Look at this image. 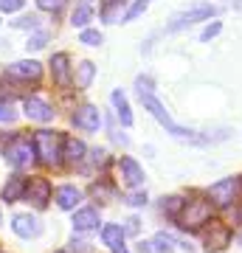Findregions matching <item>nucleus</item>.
Segmentation results:
<instances>
[{
    "mask_svg": "<svg viewBox=\"0 0 242 253\" xmlns=\"http://www.w3.org/2000/svg\"><path fill=\"white\" fill-rule=\"evenodd\" d=\"M6 161H9L11 166H17V169L31 166V163L37 161L34 141H28V138H11L9 144H6Z\"/></svg>",
    "mask_w": 242,
    "mask_h": 253,
    "instance_id": "nucleus-4",
    "label": "nucleus"
},
{
    "mask_svg": "<svg viewBox=\"0 0 242 253\" xmlns=\"http://www.w3.org/2000/svg\"><path fill=\"white\" fill-rule=\"evenodd\" d=\"M14 26H17V28H34L37 26V17H20V20H14Z\"/></svg>",
    "mask_w": 242,
    "mask_h": 253,
    "instance_id": "nucleus-33",
    "label": "nucleus"
},
{
    "mask_svg": "<svg viewBox=\"0 0 242 253\" xmlns=\"http://www.w3.org/2000/svg\"><path fill=\"white\" fill-rule=\"evenodd\" d=\"M62 144H65V138L59 132H51V129H40L34 135V149L40 155V161L48 163V166H56L62 161V149H59Z\"/></svg>",
    "mask_w": 242,
    "mask_h": 253,
    "instance_id": "nucleus-3",
    "label": "nucleus"
},
{
    "mask_svg": "<svg viewBox=\"0 0 242 253\" xmlns=\"http://www.w3.org/2000/svg\"><path fill=\"white\" fill-rule=\"evenodd\" d=\"M82 42H85V45H99V42H101V34H99V31H90V28H88V31H82Z\"/></svg>",
    "mask_w": 242,
    "mask_h": 253,
    "instance_id": "nucleus-28",
    "label": "nucleus"
},
{
    "mask_svg": "<svg viewBox=\"0 0 242 253\" xmlns=\"http://www.w3.org/2000/svg\"><path fill=\"white\" fill-rule=\"evenodd\" d=\"M73 228L82 231V234L96 231V228H99V211H96V208H82V211H76V217H73Z\"/></svg>",
    "mask_w": 242,
    "mask_h": 253,
    "instance_id": "nucleus-12",
    "label": "nucleus"
},
{
    "mask_svg": "<svg viewBox=\"0 0 242 253\" xmlns=\"http://www.w3.org/2000/svg\"><path fill=\"white\" fill-rule=\"evenodd\" d=\"M240 186H242V183H240Z\"/></svg>",
    "mask_w": 242,
    "mask_h": 253,
    "instance_id": "nucleus-41",
    "label": "nucleus"
},
{
    "mask_svg": "<svg viewBox=\"0 0 242 253\" xmlns=\"http://www.w3.org/2000/svg\"><path fill=\"white\" fill-rule=\"evenodd\" d=\"M152 245H155V251H158V253H172V251H175V239H172L169 234H163V231L152 239Z\"/></svg>",
    "mask_w": 242,
    "mask_h": 253,
    "instance_id": "nucleus-23",
    "label": "nucleus"
},
{
    "mask_svg": "<svg viewBox=\"0 0 242 253\" xmlns=\"http://www.w3.org/2000/svg\"><path fill=\"white\" fill-rule=\"evenodd\" d=\"M138 251H141V253H146V251H152V242H141V245H138Z\"/></svg>",
    "mask_w": 242,
    "mask_h": 253,
    "instance_id": "nucleus-38",
    "label": "nucleus"
},
{
    "mask_svg": "<svg viewBox=\"0 0 242 253\" xmlns=\"http://www.w3.org/2000/svg\"><path fill=\"white\" fill-rule=\"evenodd\" d=\"M149 6V0H135L133 6L127 9V14H124V23H130V20H135L138 14H144V9Z\"/></svg>",
    "mask_w": 242,
    "mask_h": 253,
    "instance_id": "nucleus-24",
    "label": "nucleus"
},
{
    "mask_svg": "<svg viewBox=\"0 0 242 253\" xmlns=\"http://www.w3.org/2000/svg\"><path fill=\"white\" fill-rule=\"evenodd\" d=\"M211 214H214V208H211V200H183V208H180L178 214V222L186 231H200V225H206L211 222Z\"/></svg>",
    "mask_w": 242,
    "mask_h": 253,
    "instance_id": "nucleus-2",
    "label": "nucleus"
},
{
    "mask_svg": "<svg viewBox=\"0 0 242 253\" xmlns=\"http://www.w3.org/2000/svg\"><path fill=\"white\" fill-rule=\"evenodd\" d=\"M127 203H130V206H146V194H144V191H135V194H130V197H127Z\"/></svg>",
    "mask_w": 242,
    "mask_h": 253,
    "instance_id": "nucleus-31",
    "label": "nucleus"
},
{
    "mask_svg": "<svg viewBox=\"0 0 242 253\" xmlns=\"http://www.w3.org/2000/svg\"><path fill=\"white\" fill-rule=\"evenodd\" d=\"M211 14H214V9H211V6H194V9L175 14V20L166 26V31H180V28L192 26V23H197V20H208Z\"/></svg>",
    "mask_w": 242,
    "mask_h": 253,
    "instance_id": "nucleus-6",
    "label": "nucleus"
},
{
    "mask_svg": "<svg viewBox=\"0 0 242 253\" xmlns=\"http://www.w3.org/2000/svg\"><path fill=\"white\" fill-rule=\"evenodd\" d=\"M220 28H223L220 23H211V26H208L206 31H203V37H200V40H203V42H208L211 37H217V34H220Z\"/></svg>",
    "mask_w": 242,
    "mask_h": 253,
    "instance_id": "nucleus-32",
    "label": "nucleus"
},
{
    "mask_svg": "<svg viewBox=\"0 0 242 253\" xmlns=\"http://www.w3.org/2000/svg\"><path fill=\"white\" fill-rule=\"evenodd\" d=\"M101 239H104V245H107L113 253H127V248H124V231H121V225H104Z\"/></svg>",
    "mask_w": 242,
    "mask_h": 253,
    "instance_id": "nucleus-14",
    "label": "nucleus"
},
{
    "mask_svg": "<svg viewBox=\"0 0 242 253\" xmlns=\"http://www.w3.org/2000/svg\"><path fill=\"white\" fill-rule=\"evenodd\" d=\"M90 194H93V197H99V194H101V197H110V189H107V186H93Z\"/></svg>",
    "mask_w": 242,
    "mask_h": 253,
    "instance_id": "nucleus-35",
    "label": "nucleus"
},
{
    "mask_svg": "<svg viewBox=\"0 0 242 253\" xmlns=\"http://www.w3.org/2000/svg\"><path fill=\"white\" fill-rule=\"evenodd\" d=\"M79 200H82V191L73 189V186H62V189H56V203H59V208H76Z\"/></svg>",
    "mask_w": 242,
    "mask_h": 253,
    "instance_id": "nucleus-19",
    "label": "nucleus"
},
{
    "mask_svg": "<svg viewBox=\"0 0 242 253\" xmlns=\"http://www.w3.org/2000/svg\"><path fill=\"white\" fill-rule=\"evenodd\" d=\"M237 189H240V183L234 180V177H225V180L214 183V186L208 189V200H211L214 206H231Z\"/></svg>",
    "mask_w": 242,
    "mask_h": 253,
    "instance_id": "nucleus-7",
    "label": "nucleus"
},
{
    "mask_svg": "<svg viewBox=\"0 0 242 253\" xmlns=\"http://www.w3.org/2000/svg\"><path fill=\"white\" fill-rule=\"evenodd\" d=\"M26 186L28 183L20 177V174H14V177H9V183H6V189H3V200H9V203H14V200H20L23 194H26Z\"/></svg>",
    "mask_w": 242,
    "mask_h": 253,
    "instance_id": "nucleus-18",
    "label": "nucleus"
},
{
    "mask_svg": "<svg viewBox=\"0 0 242 253\" xmlns=\"http://www.w3.org/2000/svg\"><path fill=\"white\" fill-rule=\"evenodd\" d=\"M73 124L79 126V129H85V132H93V129H99V124H101L99 110L90 107V104L79 107V110H76V116H73Z\"/></svg>",
    "mask_w": 242,
    "mask_h": 253,
    "instance_id": "nucleus-9",
    "label": "nucleus"
},
{
    "mask_svg": "<svg viewBox=\"0 0 242 253\" xmlns=\"http://www.w3.org/2000/svg\"><path fill=\"white\" fill-rule=\"evenodd\" d=\"M9 73L11 76H17V79H40V73H43V68H40V62H34V59H23V62H14L9 65Z\"/></svg>",
    "mask_w": 242,
    "mask_h": 253,
    "instance_id": "nucleus-13",
    "label": "nucleus"
},
{
    "mask_svg": "<svg viewBox=\"0 0 242 253\" xmlns=\"http://www.w3.org/2000/svg\"><path fill=\"white\" fill-rule=\"evenodd\" d=\"M93 76H96V65H93V62H82V65H76L73 82H76V87H79V90H85V87H90Z\"/></svg>",
    "mask_w": 242,
    "mask_h": 253,
    "instance_id": "nucleus-17",
    "label": "nucleus"
},
{
    "mask_svg": "<svg viewBox=\"0 0 242 253\" xmlns=\"http://www.w3.org/2000/svg\"><path fill=\"white\" fill-rule=\"evenodd\" d=\"M26 116L34 118V121H51L54 110L48 107L43 99H26Z\"/></svg>",
    "mask_w": 242,
    "mask_h": 253,
    "instance_id": "nucleus-16",
    "label": "nucleus"
},
{
    "mask_svg": "<svg viewBox=\"0 0 242 253\" xmlns=\"http://www.w3.org/2000/svg\"><path fill=\"white\" fill-rule=\"evenodd\" d=\"M51 71H54V82L59 87L71 84V71H68V54H56L51 59Z\"/></svg>",
    "mask_w": 242,
    "mask_h": 253,
    "instance_id": "nucleus-15",
    "label": "nucleus"
},
{
    "mask_svg": "<svg viewBox=\"0 0 242 253\" xmlns=\"http://www.w3.org/2000/svg\"><path fill=\"white\" fill-rule=\"evenodd\" d=\"M135 84H138V93H141V96H144V93H149V90H152V82H149V79H144V76H141L138 82H135Z\"/></svg>",
    "mask_w": 242,
    "mask_h": 253,
    "instance_id": "nucleus-34",
    "label": "nucleus"
},
{
    "mask_svg": "<svg viewBox=\"0 0 242 253\" xmlns=\"http://www.w3.org/2000/svg\"><path fill=\"white\" fill-rule=\"evenodd\" d=\"M240 245H242V234H240Z\"/></svg>",
    "mask_w": 242,
    "mask_h": 253,
    "instance_id": "nucleus-39",
    "label": "nucleus"
},
{
    "mask_svg": "<svg viewBox=\"0 0 242 253\" xmlns=\"http://www.w3.org/2000/svg\"><path fill=\"white\" fill-rule=\"evenodd\" d=\"M90 17H93V9H90V3H79L76 9H73V17H71V23L73 26H88L90 23Z\"/></svg>",
    "mask_w": 242,
    "mask_h": 253,
    "instance_id": "nucleus-22",
    "label": "nucleus"
},
{
    "mask_svg": "<svg viewBox=\"0 0 242 253\" xmlns=\"http://www.w3.org/2000/svg\"><path fill=\"white\" fill-rule=\"evenodd\" d=\"M203 242H206L208 251H223V248H228V242H231V231H228V225L211 219L208 228L203 231Z\"/></svg>",
    "mask_w": 242,
    "mask_h": 253,
    "instance_id": "nucleus-5",
    "label": "nucleus"
},
{
    "mask_svg": "<svg viewBox=\"0 0 242 253\" xmlns=\"http://www.w3.org/2000/svg\"><path fill=\"white\" fill-rule=\"evenodd\" d=\"M11 228H14V234L23 236V239H31V236H37L40 231H43L40 219L31 217V214H17V217H14V222H11Z\"/></svg>",
    "mask_w": 242,
    "mask_h": 253,
    "instance_id": "nucleus-10",
    "label": "nucleus"
},
{
    "mask_svg": "<svg viewBox=\"0 0 242 253\" xmlns=\"http://www.w3.org/2000/svg\"><path fill=\"white\" fill-rule=\"evenodd\" d=\"M26 197L28 203H34L37 208L48 206V200H51V183L45 180V177H37V180H31L26 186Z\"/></svg>",
    "mask_w": 242,
    "mask_h": 253,
    "instance_id": "nucleus-8",
    "label": "nucleus"
},
{
    "mask_svg": "<svg viewBox=\"0 0 242 253\" xmlns=\"http://www.w3.org/2000/svg\"><path fill=\"white\" fill-rule=\"evenodd\" d=\"M141 101H144V107L149 110V113H152V116L158 118V121H161L163 126H166V132H169V135H175L178 141H192V144H203V138H197L194 132H192V129H186V126H180V124H175V121H172V116L166 113V107H163L161 101L155 99L152 93H144Z\"/></svg>",
    "mask_w": 242,
    "mask_h": 253,
    "instance_id": "nucleus-1",
    "label": "nucleus"
},
{
    "mask_svg": "<svg viewBox=\"0 0 242 253\" xmlns=\"http://www.w3.org/2000/svg\"><path fill=\"white\" fill-rule=\"evenodd\" d=\"M180 208H183V200H180V197H169V200H163V211H166L169 217H175V219H178Z\"/></svg>",
    "mask_w": 242,
    "mask_h": 253,
    "instance_id": "nucleus-25",
    "label": "nucleus"
},
{
    "mask_svg": "<svg viewBox=\"0 0 242 253\" xmlns=\"http://www.w3.org/2000/svg\"><path fill=\"white\" fill-rule=\"evenodd\" d=\"M45 42H48V34H45V31H37L26 45H28V51H40V48H45Z\"/></svg>",
    "mask_w": 242,
    "mask_h": 253,
    "instance_id": "nucleus-26",
    "label": "nucleus"
},
{
    "mask_svg": "<svg viewBox=\"0 0 242 253\" xmlns=\"http://www.w3.org/2000/svg\"><path fill=\"white\" fill-rule=\"evenodd\" d=\"M0 121H14V110L9 101H0Z\"/></svg>",
    "mask_w": 242,
    "mask_h": 253,
    "instance_id": "nucleus-30",
    "label": "nucleus"
},
{
    "mask_svg": "<svg viewBox=\"0 0 242 253\" xmlns=\"http://www.w3.org/2000/svg\"><path fill=\"white\" fill-rule=\"evenodd\" d=\"M23 3L26 0H0V11H17L23 9Z\"/></svg>",
    "mask_w": 242,
    "mask_h": 253,
    "instance_id": "nucleus-29",
    "label": "nucleus"
},
{
    "mask_svg": "<svg viewBox=\"0 0 242 253\" xmlns=\"http://www.w3.org/2000/svg\"><path fill=\"white\" fill-rule=\"evenodd\" d=\"M113 104H116V113H118V118H121V124L124 126H130L133 124V113H130V104H127V99H124V93L121 90H113Z\"/></svg>",
    "mask_w": 242,
    "mask_h": 253,
    "instance_id": "nucleus-20",
    "label": "nucleus"
},
{
    "mask_svg": "<svg viewBox=\"0 0 242 253\" xmlns=\"http://www.w3.org/2000/svg\"><path fill=\"white\" fill-rule=\"evenodd\" d=\"M65 3H68V0H37V6L43 11H59Z\"/></svg>",
    "mask_w": 242,
    "mask_h": 253,
    "instance_id": "nucleus-27",
    "label": "nucleus"
},
{
    "mask_svg": "<svg viewBox=\"0 0 242 253\" xmlns=\"http://www.w3.org/2000/svg\"><path fill=\"white\" fill-rule=\"evenodd\" d=\"M56 253H65V251H56Z\"/></svg>",
    "mask_w": 242,
    "mask_h": 253,
    "instance_id": "nucleus-40",
    "label": "nucleus"
},
{
    "mask_svg": "<svg viewBox=\"0 0 242 253\" xmlns=\"http://www.w3.org/2000/svg\"><path fill=\"white\" fill-rule=\"evenodd\" d=\"M130 225H127V234H138V219H127Z\"/></svg>",
    "mask_w": 242,
    "mask_h": 253,
    "instance_id": "nucleus-37",
    "label": "nucleus"
},
{
    "mask_svg": "<svg viewBox=\"0 0 242 253\" xmlns=\"http://www.w3.org/2000/svg\"><path fill=\"white\" fill-rule=\"evenodd\" d=\"M107 161V152L104 149H93V163H104Z\"/></svg>",
    "mask_w": 242,
    "mask_h": 253,
    "instance_id": "nucleus-36",
    "label": "nucleus"
},
{
    "mask_svg": "<svg viewBox=\"0 0 242 253\" xmlns=\"http://www.w3.org/2000/svg\"><path fill=\"white\" fill-rule=\"evenodd\" d=\"M65 161L68 163H79L82 158H85V144L82 141H76V138H65Z\"/></svg>",
    "mask_w": 242,
    "mask_h": 253,
    "instance_id": "nucleus-21",
    "label": "nucleus"
},
{
    "mask_svg": "<svg viewBox=\"0 0 242 253\" xmlns=\"http://www.w3.org/2000/svg\"><path fill=\"white\" fill-rule=\"evenodd\" d=\"M118 172H121V180H124L127 186H141L144 183V169L133 161V158H121V161H118Z\"/></svg>",
    "mask_w": 242,
    "mask_h": 253,
    "instance_id": "nucleus-11",
    "label": "nucleus"
}]
</instances>
